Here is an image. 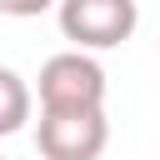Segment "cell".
<instances>
[{
	"label": "cell",
	"instance_id": "1",
	"mask_svg": "<svg viewBox=\"0 0 160 160\" xmlns=\"http://www.w3.org/2000/svg\"><path fill=\"white\" fill-rule=\"evenodd\" d=\"M55 20L75 50H115L135 35L140 5L135 0H60Z\"/></svg>",
	"mask_w": 160,
	"mask_h": 160
},
{
	"label": "cell",
	"instance_id": "2",
	"mask_svg": "<svg viewBox=\"0 0 160 160\" xmlns=\"http://www.w3.org/2000/svg\"><path fill=\"white\" fill-rule=\"evenodd\" d=\"M40 110H105V70L90 50H60L40 65Z\"/></svg>",
	"mask_w": 160,
	"mask_h": 160
},
{
	"label": "cell",
	"instance_id": "3",
	"mask_svg": "<svg viewBox=\"0 0 160 160\" xmlns=\"http://www.w3.org/2000/svg\"><path fill=\"white\" fill-rule=\"evenodd\" d=\"M105 145H110L105 110H40L35 150L45 160H100Z\"/></svg>",
	"mask_w": 160,
	"mask_h": 160
},
{
	"label": "cell",
	"instance_id": "4",
	"mask_svg": "<svg viewBox=\"0 0 160 160\" xmlns=\"http://www.w3.org/2000/svg\"><path fill=\"white\" fill-rule=\"evenodd\" d=\"M25 120H30V85L10 65H0V135L25 130Z\"/></svg>",
	"mask_w": 160,
	"mask_h": 160
},
{
	"label": "cell",
	"instance_id": "5",
	"mask_svg": "<svg viewBox=\"0 0 160 160\" xmlns=\"http://www.w3.org/2000/svg\"><path fill=\"white\" fill-rule=\"evenodd\" d=\"M50 5H60V0H0V15H15V20H30V15H45Z\"/></svg>",
	"mask_w": 160,
	"mask_h": 160
}]
</instances>
